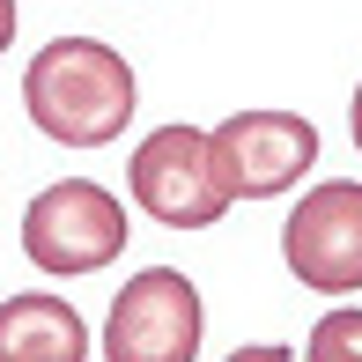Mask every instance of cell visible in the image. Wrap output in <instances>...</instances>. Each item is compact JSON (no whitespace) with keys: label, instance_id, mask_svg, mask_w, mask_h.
Returning <instances> with one entry per match:
<instances>
[{"label":"cell","instance_id":"cell-2","mask_svg":"<svg viewBox=\"0 0 362 362\" xmlns=\"http://www.w3.org/2000/svg\"><path fill=\"white\" fill-rule=\"evenodd\" d=\"M126 229L134 222H126L119 192H104L96 177H59L23 207V259L52 281H81L126 252Z\"/></svg>","mask_w":362,"mask_h":362},{"label":"cell","instance_id":"cell-11","mask_svg":"<svg viewBox=\"0 0 362 362\" xmlns=\"http://www.w3.org/2000/svg\"><path fill=\"white\" fill-rule=\"evenodd\" d=\"M348 126H355V148H362V81H355V104H348Z\"/></svg>","mask_w":362,"mask_h":362},{"label":"cell","instance_id":"cell-4","mask_svg":"<svg viewBox=\"0 0 362 362\" xmlns=\"http://www.w3.org/2000/svg\"><path fill=\"white\" fill-rule=\"evenodd\" d=\"M207 148H215V170H222L229 200H281L318 163V126L303 111L252 104V111H229L215 134H207Z\"/></svg>","mask_w":362,"mask_h":362},{"label":"cell","instance_id":"cell-1","mask_svg":"<svg viewBox=\"0 0 362 362\" xmlns=\"http://www.w3.org/2000/svg\"><path fill=\"white\" fill-rule=\"evenodd\" d=\"M23 111L59 148H111L141 111V81L119 45L104 37H52L23 67Z\"/></svg>","mask_w":362,"mask_h":362},{"label":"cell","instance_id":"cell-9","mask_svg":"<svg viewBox=\"0 0 362 362\" xmlns=\"http://www.w3.org/2000/svg\"><path fill=\"white\" fill-rule=\"evenodd\" d=\"M222 362H296V348H281V340H252V348H237Z\"/></svg>","mask_w":362,"mask_h":362},{"label":"cell","instance_id":"cell-10","mask_svg":"<svg viewBox=\"0 0 362 362\" xmlns=\"http://www.w3.org/2000/svg\"><path fill=\"white\" fill-rule=\"evenodd\" d=\"M15 45V0H0V52Z\"/></svg>","mask_w":362,"mask_h":362},{"label":"cell","instance_id":"cell-5","mask_svg":"<svg viewBox=\"0 0 362 362\" xmlns=\"http://www.w3.org/2000/svg\"><path fill=\"white\" fill-rule=\"evenodd\" d=\"M207 333L200 288L177 267H141L134 281L111 296L104 318V362H192Z\"/></svg>","mask_w":362,"mask_h":362},{"label":"cell","instance_id":"cell-6","mask_svg":"<svg viewBox=\"0 0 362 362\" xmlns=\"http://www.w3.org/2000/svg\"><path fill=\"white\" fill-rule=\"evenodd\" d=\"M281 259L303 288L318 296H355L362 288V185L355 177H325L281 222Z\"/></svg>","mask_w":362,"mask_h":362},{"label":"cell","instance_id":"cell-7","mask_svg":"<svg viewBox=\"0 0 362 362\" xmlns=\"http://www.w3.org/2000/svg\"><path fill=\"white\" fill-rule=\"evenodd\" d=\"M0 362H89V325L67 296L23 288L0 303Z\"/></svg>","mask_w":362,"mask_h":362},{"label":"cell","instance_id":"cell-8","mask_svg":"<svg viewBox=\"0 0 362 362\" xmlns=\"http://www.w3.org/2000/svg\"><path fill=\"white\" fill-rule=\"evenodd\" d=\"M303 362H362V310H325L303 340Z\"/></svg>","mask_w":362,"mask_h":362},{"label":"cell","instance_id":"cell-3","mask_svg":"<svg viewBox=\"0 0 362 362\" xmlns=\"http://www.w3.org/2000/svg\"><path fill=\"white\" fill-rule=\"evenodd\" d=\"M126 185H134V207L163 229H207L229 215V185L215 170V148H207L200 126H156L134 163H126Z\"/></svg>","mask_w":362,"mask_h":362}]
</instances>
